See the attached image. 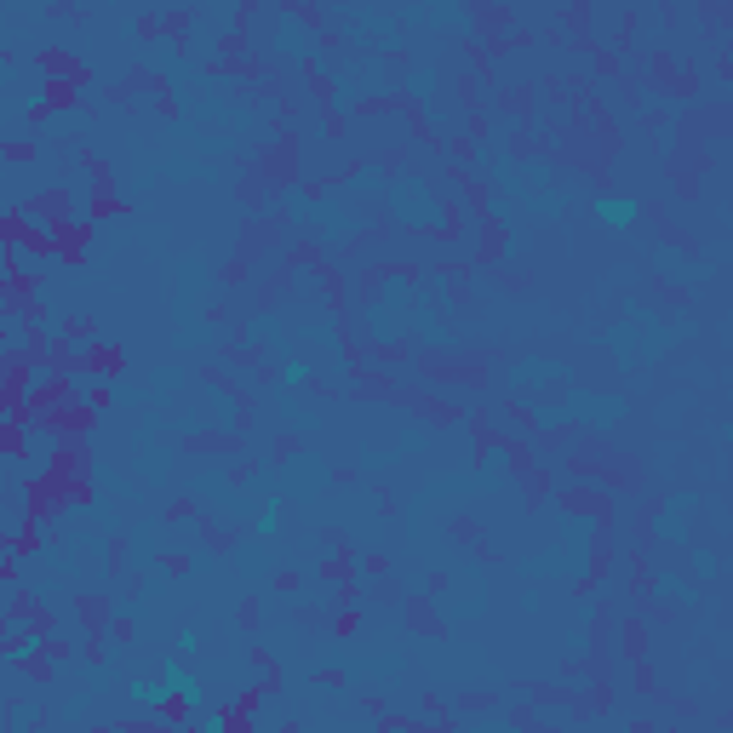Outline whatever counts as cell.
Listing matches in <instances>:
<instances>
[{
    "mask_svg": "<svg viewBox=\"0 0 733 733\" xmlns=\"http://www.w3.org/2000/svg\"><path fill=\"white\" fill-rule=\"evenodd\" d=\"M384 207H390V224H396V229L447 235V207H441V196H436L424 178H413V172H396V178L384 184Z\"/></svg>",
    "mask_w": 733,
    "mask_h": 733,
    "instance_id": "cell-1",
    "label": "cell"
},
{
    "mask_svg": "<svg viewBox=\"0 0 733 733\" xmlns=\"http://www.w3.org/2000/svg\"><path fill=\"white\" fill-rule=\"evenodd\" d=\"M590 212H596L601 229H631V224L642 218V201H636V196H601V189H596Z\"/></svg>",
    "mask_w": 733,
    "mask_h": 733,
    "instance_id": "cell-2",
    "label": "cell"
},
{
    "mask_svg": "<svg viewBox=\"0 0 733 733\" xmlns=\"http://www.w3.org/2000/svg\"><path fill=\"white\" fill-rule=\"evenodd\" d=\"M35 63H40V69H47L52 80H75V86H86V75H92V69H86L80 58H69L63 47H47V52H40Z\"/></svg>",
    "mask_w": 733,
    "mask_h": 733,
    "instance_id": "cell-3",
    "label": "cell"
},
{
    "mask_svg": "<svg viewBox=\"0 0 733 733\" xmlns=\"http://www.w3.org/2000/svg\"><path fill=\"white\" fill-rule=\"evenodd\" d=\"M35 138H17V143H0V155H6V161H35Z\"/></svg>",
    "mask_w": 733,
    "mask_h": 733,
    "instance_id": "cell-4",
    "label": "cell"
}]
</instances>
